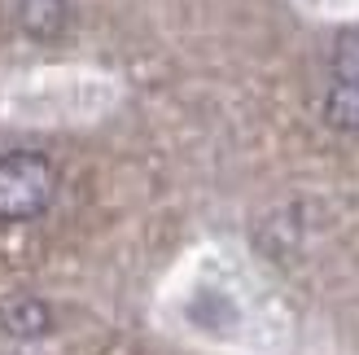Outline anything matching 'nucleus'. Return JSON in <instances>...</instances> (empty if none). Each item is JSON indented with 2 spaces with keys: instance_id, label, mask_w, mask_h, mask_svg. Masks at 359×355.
Wrapping results in <instances>:
<instances>
[{
  "instance_id": "nucleus-1",
  "label": "nucleus",
  "mask_w": 359,
  "mask_h": 355,
  "mask_svg": "<svg viewBox=\"0 0 359 355\" xmlns=\"http://www.w3.org/2000/svg\"><path fill=\"white\" fill-rule=\"evenodd\" d=\"M53 202V167L44 154H5L0 158V220L27 224Z\"/></svg>"
},
{
  "instance_id": "nucleus-2",
  "label": "nucleus",
  "mask_w": 359,
  "mask_h": 355,
  "mask_svg": "<svg viewBox=\"0 0 359 355\" xmlns=\"http://www.w3.org/2000/svg\"><path fill=\"white\" fill-rule=\"evenodd\" d=\"M48 329H53V312L40 298H9V303L0 307V333H9L18 342H35V338H44Z\"/></svg>"
},
{
  "instance_id": "nucleus-3",
  "label": "nucleus",
  "mask_w": 359,
  "mask_h": 355,
  "mask_svg": "<svg viewBox=\"0 0 359 355\" xmlns=\"http://www.w3.org/2000/svg\"><path fill=\"white\" fill-rule=\"evenodd\" d=\"M18 22L35 40H53L66 31V0H18Z\"/></svg>"
},
{
  "instance_id": "nucleus-4",
  "label": "nucleus",
  "mask_w": 359,
  "mask_h": 355,
  "mask_svg": "<svg viewBox=\"0 0 359 355\" xmlns=\"http://www.w3.org/2000/svg\"><path fill=\"white\" fill-rule=\"evenodd\" d=\"M325 119L342 132H359V83H337L325 101Z\"/></svg>"
},
{
  "instance_id": "nucleus-5",
  "label": "nucleus",
  "mask_w": 359,
  "mask_h": 355,
  "mask_svg": "<svg viewBox=\"0 0 359 355\" xmlns=\"http://www.w3.org/2000/svg\"><path fill=\"white\" fill-rule=\"evenodd\" d=\"M333 70H337L342 83H359V31L342 35V44L333 53Z\"/></svg>"
}]
</instances>
